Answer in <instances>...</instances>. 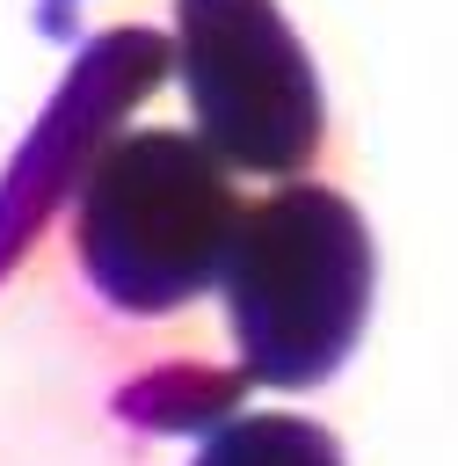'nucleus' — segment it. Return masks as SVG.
Returning <instances> with one entry per match:
<instances>
[{"mask_svg": "<svg viewBox=\"0 0 458 466\" xmlns=\"http://www.w3.org/2000/svg\"><path fill=\"white\" fill-rule=\"evenodd\" d=\"M233 182L204 138L138 131L116 138L80 189V262L124 313H167L196 299L233 240Z\"/></svg>", "mask_w": 458, "mask_h": 466, "instance_id": "nucleus-2", "label": "nucleus"}, {"mask_svg": "<svg viewBox=\"0 0 458 466\" xmlns=\"http://www.w3.org/2000/svg\"><path fill=\"white\" fill-rule=\"evenodd\" d=\"M218 277L240 371L262 386H320L356 350L371 306V233L334 189L298 182L233 218Z\"/></svg>", "mask_w": 458, "mask_h": 466, "instance_id": "nucleus-1", "label": "nucleus"}, {"mask_svg": "<svg viewBox=\"0 0 458 466\" xmlns=\"http://www.w3.org/2000/svg\"><path fill=\"white\" fill-rule=\"evenodd\" d=\"M196 466H342L334 437L320 422H298V415H247V422H225Z\"/></svg>", "mask_w": 458, "mask_h": 466, "instance_id": "nucleus-4", "label": "nucleus"}, {"mask_svg": "<svg viewBox=\"0 0 458 466\" xmlns=\"http://www.w3.org/2000/svg\"><path fill=\"white\" fill-rule=\"evenodd\" d=\"M182 80L204 146L247 175H291L320 146V80L276 0H174Z\"/></svg>", "mask_w": 458, "mask_h": 466, "instance_id": "nucleus-3", "label": "nucleus"}]
</instances>
